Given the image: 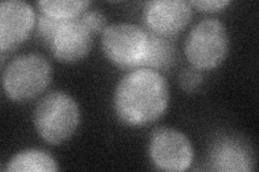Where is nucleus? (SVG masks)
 Instances as JSON below:
<instances>
[{"mask_svg":"<svg viewBox=\"0 0 259 172\" xmlns=\"http://www.w3.org/2000/svg\"><path fill=\"white\" fill-rule=\"evenodd\" d=\"M169 89L165 78L149 68L133 70L119 81L113 106L123 124L141 127L152 124L165 113Z\"/></svg>","mask_w":259,"mask_h":172,"instance_id":"1","label":"nucleus"},{"mask_svg":"<svg viewBox=\"0 0 259 172\" xmlns=\"http://www.w3.org/2000/svg\"><path fill=\"white\" fill-rule=\"evenodd\" d=\"M79 104L69 94L52 91L40 99L34 110L37 134L46 142L61 144L69 140L80 125Z\"/></svg>","mask_w":259,"mask_h":172,"instance_id":"2","label":"nucleus"},{"mask_svg":"<svg viewBox=\"0 0 259 172\" xmlns=\"http://www.w3.org/2000/svg\"><path fill=\"white\" fill-rule=\"evenodd\" d=\"M52 66L40 54H24L13 59L3 73L7 97L15 102L35 99L51 83Z\"/></svg>","mask_w":259,"mask_h":172,"instance_id":"3","label":"nucleus"},{"mask_svg":"<svg viewBox=\"0 0 259 172\" xmlns=\"http://www.w3.org/2000/svg\"><path fill=\"white\" fill-rule=\"evenodd\" d=\"M229 35L217 19H204L194 25L185 42V54L193 68L212 70L226 60Z\"/></svg>","mask_w":259,"mask_h":172,"instance_id":"4","label":"nucleus"},{"mask_svg":"<svg viewBox=\"0 0 259 172\" xmlns=\"http://www.w3.org/2000/svg\"><path fill=\"white\" fill-rule=\"evenodd\" d=\"M148 46L149 34L135 24L113 23L102 32V50L105 56L121 69L142 67Z\"/></svg>","mask_w":259,"mask_h":172,"instance_id":"5","label":"nucleus"},{"mask_svg":"<svg viewBox=\"0 0 259 172\" xmlns=\"http://www.w3.org/2000/svg\"><path fill=\"white\" fill-rule=\"evenodd\" d=\"M149 155L155 166L164 171H185L193 161V146L187 136L169 127L153 130Z\"/></svg>","mask_w":259,"mask_h":172,"instance_id":"6","label":"nucleus"},{"mask_svg":"<svg viewBox=\"0 0 259 172\" xmlns=\"http://www.w3.org/2000/svg\"><path fill=\"white\" fill-rule=\"evenodd\" d=\"M36 14L32 7L21 0H8L0 4V48L13 51L31 34Z\"/></svg>","mask_w":259,"mask_h":172,"instance_id":"7","label":"nucleus"},{"mask_svg":"<svg viewBox=\"0 0 259 172\" xmlns=\"http://www.w3.org/2000/svg\"><path fill=\"white\" fill-rule=\"evenodd\" d=\"M192 8L184 0H155L144 6L143 18L153 34L167 37L176 35L191 21Z\"/></svg>","mask_w":259,"mask_h":172,"instance_id":"8","label":"nucleus"},{"mask_svg":"<svg viewBox=\"0 0 259 172\" xmlns=\"http://www.w3.org/2000/svg\"><path fill=\"white\" fill-rule=\"evenodd\" d=\"M93 32L80 19L66 20L54 35L50 50L56 60L65 64L77 63L90 53Z\"/></svg>","mask_w":259,"mask_h":172,"instance_id":"9","label":"nucleus"},{"mask_svg":"<svg viewBox=\"0 0 259 172\" xmlns=\"http://www.w3.org/2000/svg\"><path fill=\"white\" fill-rule=\"evenodd\" d=\"M212 165L217 171H249L250 159L247 152L242 145L227 140L221 142L215 149L212 155Z\"/></svg>","mask_w":259,"mask_h":172,"instance_id":"10","label":"nucleus"},{"mask_svg":"<svg viewBox=\"0 0 259 172\" xmlns=\"http://www.w3.org/2000/svg\"><path fill=\"white\" fill-rule=\"evenodd\" d=\"M5 170L8 172H53L59 170V166L49 153L28 149L15 154L8 161Z\"/></svg>","mask_w":259,"mask_h":172,"instance_id":"11","label":"nucleus"},{"mask_svg":"<svg viewBox=\"0 0 259 172\" xmlns=\"http://www.w3.org/2000/svg\"><path fill=\"white\" fill-rule=\"evenodd\" d=\"M175 48L165 38L158 35H149L148 52L143 62L142 68H164L174 60Z\"/></svg>","mask_w":259,"mask_h":172,"instance_id":"12","label":"nucleus"},{"mask_svg":"<svg viewBox=\"0 0 259 172\" xmlns=\"http://www.w3.org/2000/svg\"><path fill=\"white\" fill-rule=\"evenodd\" d=\"M37 5L44 14L54 19L66 21L77 19L78 15L88 9L91 3L82 2V0H52V2L41 0V2H38Z\"/></svg>","mask_w":259,"mask_h":172,"instance_id":"13","label":"nucleus"},{"mask_svg":"<svg viewBox=\"0 0 259 172\" xmlns=\"http://www.w3.org/2000/svg\"><path fill=\"white\" fill-rule=\"evenodd\" d=\"M63 22L64 21L51 18V16H49L47 14L39 15L37 28H38V36L40 40L42 41V43L50 46L54 35L56 34V31H58Z\"/></svg>","mask_w":259,"mask_h":172,"instance_id":"14","label":"nucleus"},{"mask_svg":"<svg viewBox=\"0 0 259 172\" xmlns=\"http://www.w3.org/2000/svg\"><path fill=\"white\" fill-rule=\"evenodd\" d=\"M81 20L88 26L93 34L103 32L104 29L107 27V19L105 14L99 10H89L84 12L81 16Z\"/></svg>","mask_w":259,"mask_h":172,"instance_id":"15","label":"nucleus"},{"mask_svg":"<svg viewBox=\"0 0 259 172\" xmlns=\"http://www.w3.org/2000/svg\"><path fill=\"white\" fill-rule=\"evenodd\" d=\"M203 82L201 70L197 68H187L181 75V85L187 92H193L200 87Z\"/></svg>","mask_w":259,"mask_h":172,"instance_id":"16","label":"nucleus"},{"mask_svg":"<svg viewBox=\"0 0 259 172\" xmlns=\"http://www.w3.org/2000/svg\"><path fill=\"white\" fill-rule=\"evenodd\" d=\"M202 12L221 11L230 5L229 0H193L189 3Z\"/></svg>","mask_w":259,"mask_h":172,"instance_id":"17","label":"nucleus"}]
</instances>
